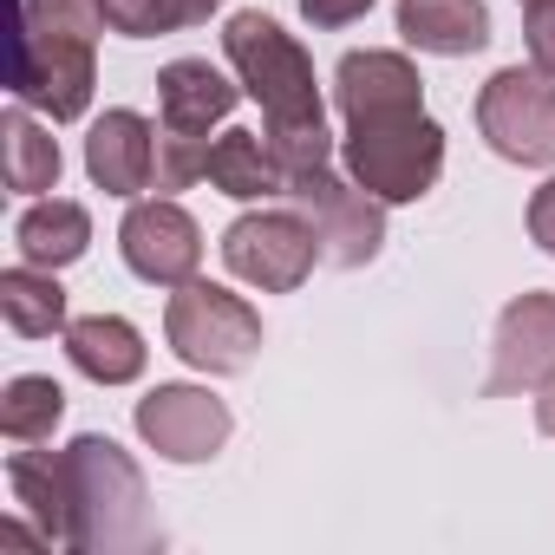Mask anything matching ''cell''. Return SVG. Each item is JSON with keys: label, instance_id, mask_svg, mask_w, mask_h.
I'll return each mask as SVG.
<instances>
[{"label": "cell", "instance_id": "cell-30", "mask_svg": "<svg viewBox=\"0 0 555 555\" xmlns=\"http://www.w3.org/2000/svg\"><path fill=\"white\" fill-rule=\"evenodd\" d=\"M0 542H8V548H27V542H34V535H27V529H21V522H0Z\"/></svg>", "mask_w": 555, "mask_h": 555}, {"label": "cell", "instance_id": "cell-3", "mask_svg": "<svg viewBox=\"0 0 555 555\" xmlns=\"http://www.w3.org/2000/svg\"><path fill=\"white\" fill-rule=\"evenodd\" d=\"M164 334H170V353L177 360H190L196 373H216V379L248 373L255 353H261V314L242 295L216 288V282H183L170 295Z\"/></svg>", "mask_w": 555, "mask_h": 555}, {"label": "cell", "instance_id": "cell-8", "mask_svg": "<svg viewBox=\"0 0 555 555\" xmlns=\"http://www.w3.org/2000/svg\"><path fill=\"white\" fill-rule=\"evenodd\" d=\"M92 47L86 34H60V27H21V60H14V99L21 105H40L53 125H73L86 118L92 105V86H99V66H92Z\"/></svg>", "mask_w": 555, "mask_h": 555}, {"label": "cell", "instance_id": "cell-7", "mask_svg": "<svg viewBox=\"0 0 555 555\" xmlns=\"http://www.w3.org/2000/svg\"><path fill=\"white\" fill-rule=\"evenodd\" d=\"M282 196L314 222V235H321V261H334V268H366V261L379 255V242H386V209H379L373 190L340 183V177L321 164V170L288 177Z\"/></svg>", "mask_w": 555, "mask_h": 555}, {"label": "cell", "instance_id": "cell-23", "mask_svg": "<svg viewBox=\"0 0 555 555\" xmlns=\"http://www.w3.org/2000/svg\"><path fill=\"white\" fill-rule=\"evenodd\" d=\"M99 8H105V27H112V34L151 40V34H177V27L209 21L222 0H99Z\"/></svg>", "mask_w": 555, "mask_h": 555}, {"label": "cell", "instance_id": "cell-28", "mask_svg": "<svg viewBox=\"0 0 555 555\" xmlns=\"http://www.w3.org/2000/svg\"><path fill=\"white\" fill-rule=\"evenodd\" d=\"M529 235H535V242L555 255V177H548V183L529 196Z\"/></svg>", "mask_w": 555, "mask_h": 555}, {"label": "cell", "instance_id": "cell-17", "mask_svg": "<svg viewBox=\"0 0 555 555\" xmlns=\"http://www.w3.org/2000/svg\"><path fill=\"white\" fill-rule=\"evenodd\" d=\"M8 483H14L21 509L40 522V542H60V548H73L66 457H60V451H14V457H8Z\"/></svg>", "mask_w": 555, "mask_h": 555}, {"label": "cell", "instance_id": "cell-15", "mask_svg": "<svg viewBox=\"0 0 555 555\" xmlns=\"http://www.w3.org/2000/svg\"><path fill=\"white\" fill-rule=\"evenodd\" d=\"M399 34L418 53L464 60L490 47V8L483 0H399Z\"/></svg>", "mask_w": 555, "mask_h": 555}, {"label": "cell", "instance_id": "cell-1", "mask_svg": "<svg viewBox=\"0 0 555 555\" xmlns=\"http://www.w3.org/2000/svg\"><path fill=\"white\" fill-rule=\"evenodd\" d=\"M66 496H73V548H151L157 522H151V496H144V470L99 431L73 438L66 451Z\"/></svg>", "mask_w": 555, "mask_h": 555}, {"label": "cell", "instance_id": "cell-6", "mask_svg": "<svg viewBox=\"0 0 555 555\" xmlns=\"http://www.w3.org/2000/svg\"><path fill=\"white\" fill-rule=\"evenodd\" d=\"M477 131L490 138L496 157L548 170L555 164V79L535 66H503L483 92H477Z\"/></svg>", "mask_w": 555, "mask_h": 555}, {"label": "cell", "instance_id": "cell-29", "mask_svg": "<svg viewBox=\"0 0 555 555\" xmlns=\"http://www.w3.org/2000/svg\"><path fill=\"white\" fill-rule=\"evenodd\" d=\"M535 425H542V431L555 438V373H548V379L535 386Z\"/></svg>", "mask_w": 555, "mask_h": 555}, {"label": "cell", "instance_id": "cell-4", "mask_svg": "<svg viewBox=\"0 0 555 555\" xmlns=\"http://www.w3.org/2000/svg\"><path fill=\"white\" fill-rule=\"evenodd\" d=\"M347 170L379 203H418L438 183V170H444V125L425 118V112L386 118V125H353Z\"/></svg>", "mask_w": 555, "mask_h": 555}, {"label": "cell", "instance_id": "cell-22", "mask_svg": "<svg viewBox=\"0 0 555 555\" xmlns=\"http://www.w3.org/2000/svg\"><path fill=\"white\" fill-rule=\"evenodd\" d=\"M60 418H66V392L47 373H21V379H8V392H0V431H8L14 444L53 438Z\"/></svg>", "mask_w": 555, "mask_h": 555}, {"label": "cell", "instance_id": "cell-11", "mask_svg": "<svg viewBox=\"0 0 555 555\" xmlns=\"http://www.w3.org/2000/svg\"><path fill=\"white\" fill-rule=\"evenodd\" d=\"M555 373V295H516L503 314H496V340H490V379L483 392L490 399H509V392H529Z\"/></svg>", "mask_w": 555, "mask_h": 555}, {"label": "cell", "instance_id": "cell-2", "mask_svg": "<svg viewBox=\"0 0 555 555\" xmlns=\"http://www.w3.org/2000/svg\"><path fill=\"white\" fill-rule=\"evenodd\" d=\"M222 53L242 79V92L274 118H327L321 112V92H314V60L301 53V40L282 27V21H268L261 8L235 14L222 27Z\"/></svg>", "mask_w": 555, "mask_h": 555}, {"label": "cell", "instance_id": "cell-12", "mask_svg": "<svg viewBox=\"0 0 555 555\" xmlns=\"http://www.w3.org/2000/svg\"><path fill=\"white\" fill-rule=\"evenodd\" d=\"M334 99L347 125H386L425 112V79L405 53H347L334 73Z\"/></svg>", "mask_w": 555, "mask_h": 555}, {"label": "cell", "instance_id": "cell-19", "mask_svg": "<svg viewBox=\"0 0 555 555\" xmlns=\"http://www.w3.org/2000/svg\"><path fill=\"white\" fill-rule=\"evenodd\" d=\"M86 242H92V216H86V203H73V196H47V203H34V209L14 222V248H21V261H34V268H66V261L86 255Z\"/></svg>", "mask_w": 555, "mask_h": 555}, {"label": "cell", "instance_id": "cell-16", "mask_svg": "<svg viewBox=\"0 0 555 555\" xmlns=\"http://www.w3.org/2000/svg\"><path fill=\"white\" fill-rule=\"evenodd\" d=\"M66 360L99 386H131L144 373V334L118 314H86L66 327Z\"/></svg>", "mask_w": 555, "mask_h": 555}, {"label": "cell", "instance_id": "cell-18", "mask_svg": "<svg viewBox=\"0 0 555 555\" xmlns=\"http://www.w3.org/2000/svg\"><path fill=\"white\" fill-rule=\"evenodd\" d=\"M203 177H209L222 196H235V203H261V196H282V190H288V177H282V164H274V151H268L261 131H222V138L209 144Z\"/></svg>", "mask_w": 555, "mask_h": 555}, {"label": "cell", "instance_id": "cell-24", "mask_svg": "<svg viewBox=\"0 0 555 555\" xmlns=\"http://www.w3.org/2000/svg\"><path fill=\"white\" fill-rule=\"evenodd\" d=\"M261 138H268L274 164H282V177L321 170V164H327V151H334V138H327V118H274Z\"/></svg>", "mask_w": 555, "mask_h": 555}, {"label": "cell", "instance_id": "cell-5", "mask_svg": "<svg viewBox=\"0 0 555 555\" xmlns=\"http://www.w3.org/2000/svg\"><path fill=\"white\" fill-rule=\"evenodd\" d=\"M222 261H229L235 282H248L261 295H295L321 261V235L301 209H255V216L229 222Z\"/></svg>", "mask_w": 555, "mask_h": 555}, {"label": "cell", "instance_id": "cell-26", "mask_svg": "<svg viewBox=\"0 0 555 555\" xmlns=\"http://www.w3.org/2000/svg\"><path fill=\"white\" fill-rule=\"evenodd\" d=\"M522 40H529V60L555 79V0H529V21H522Z\"/></svg>", "mask_w": 555, "mask_h": 555}, {"label": "cell", "instance_id": "cell-27", "mask_svg": "<svg viewBox=\"0 0 555 555\" xmlns=\"http://www.w3.org/2000/svg\"><path fill=\"white\" fill-rule=\"evenodd\" d=\"M301 14H308V27H353L373 14V0H301Z\"/></svg>", "mask_w": 555, "mask_h": 555}, {"label": "cell", "instance_id": "cell-13", "mask_svg": "<svg viewBox=\"0 0 555 555\" xmlns=\"http://www.w3.org/2000/svg\"><path fill=\"white\" fill-rule=\"evenodd\" d=\"M151 170H157V131L138 118V112H105L86 138V177L105 190V196H144L151 190Z\"/></svg>", "mask_w": 555, "mask_h": 555}, {"label": "cell", "instance_id": "cell-25", "mask_svg": "<svg viewBox=\"0 0 555 555\" xmlns=\"http://www.w3.org/2000/svg\"><path fill=\"white\" fill-rule=\"evenodd\" d=\"M203 164H209L203 138L164 125V131H157V170H151V190H157V196H177V190H190V183L203 177Z\"/></svg>", "mask_w": 555, "mask_h": 555}, {"label": "cell", "instance_id": "cell-20", "mask_svg": "<svg viewBox=\"0 0 555 555\" xmlns=\"http://www.w3.org/2000/svg\"><path fill=\"white\" fill-rule=\"evenodd\" d=\"M0 314H8V327L21 340H47V334H66L73 327L66 321V288L53 282V268L40 274L34 261H21V268L0 274Z\"/></svg>", "mask_w": 555, "mask_h": 555}, {"label": "cell", "instance_id": "cell-21", "mask_svg": "<svg viewBox=\"0 0 555 555\" xmlns=\"http://www.w3.org/2000/svg\"><path fill=\"white\" fill-rule=\"evenodd\" d=\"M0 138H8V190L14 196L60 190V144H53V131H40L27 118V105H14L0 118Z\"/></svg>", "mask_w": 555, "mask_h": 555}, {"label": "cell", "instance_id": "cell-14", "mask_svg": "<svg viewBox=\"0 0 555 555\" xmlns=\"http://www.w3.org/2000/svg\"><path fill=\"white\" fill-rule=\"evenodd\" d=\"M235 99H242V86H229L209 60H170V66L157 73V118H164L170 131L203 138L209 125H222V118L235 112Z\"/></svg>", "mask_w": 555, "mask_h": 555}, {"label": "cell", "instance_id": "cell-10", "mask_svg": "<svg viewBox=\"0 0 555 555\" xmlns=\"http://www.w3.org/2000/svg\"><path fill=\"white\" fill-rule=\"evenodd\" d=\"M138 431L170 464H209L229 444V405L203 386H157L138 399Z\"/></svg>", "mask_w": 555, "mask_h": 555}, {"label": "cell", "instance_id": "cell-9", "mask_svg": "<svg viewBox=\"0 0 555 555\" xmlns=\"http://www.w3.org/2000/svg\"><path fill=\"white\" fill-rule=\"evenodd\" d=\"M118 248H125V268L138 274V282H151V288H183L203 268V229L170 196L131 203V216L118 229Z\"/></svg>", "mask_w": 555, "mask_h": 555}]
</instances>
